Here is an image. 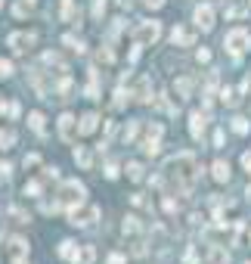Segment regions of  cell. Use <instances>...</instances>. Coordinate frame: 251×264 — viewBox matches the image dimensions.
I'll return each mask as SVG.
<instances>
[{"instance_id": "obj_9", "label": "cell", "mask_w": 251, "mask_h": 264, "mask_svg": "<svg viewBox=\"0 0 251 264\" xmlns=\"http://www.w3.org/2000/svg\"><path fill=\"white\" fill-rule=\"evenodd\" d=\"M205 128H208V112H192L189 115V134H192V140H202Z\"/></svg>"}, {"instance_id": "obj_26", "label": "cell", "mask_w": 251, "mask_h": 264, "mask_svg": "<svg viewBox=\"0 0 251 264\" xmlns=\"http://www.w3.org/2000/svg\"><path fill=\"white\" fill-rule=\"evenodd\" d=\"M158 146H161L158 140H140V149L146 152V155H158Z\"/></svg>"}, {"instance_id": "obj_6", "label": "cell", "mask_w": 251, "mask_h": 264, "mask_svg": "<svg viewBox=\"0 0 251 264\" xmlns=\"http://www.w3.org/2000/svg\"><path fill=\"white\" fill-rule=\"evenodd\" d=\"M34 41H38V38H34L31 31H13L10 38H7V44L13 47V53H28L34 47Z\"/></svg>"}, {"instance_id": "obj_8", "label": "cell", "mask_w": 251, "mask_h": 264, "mask_svg": "<svg viewBox=\"0 0 251 264\" xmlns=\"http://www.w3.org/2000/svg\"><path fill=\"white\" fill-rule=\"evenodd\" d=\"M195 28H202V31H211L214 28V7L211 4H202L199 10H195Z\"/></svg>"}, {"instance_id": "obj_22", "label": "cell", "mask_w": 251, "mask_h": 264, "mask_svg": "<svg viewBox=\"0 0 251 264\" xmlns=\"http://www.w3.org/2000/svg\"><path fill=\"white\" fill-rule=\"evenodd\" d=\"M44 121H47V118H44L41 112H31V115H28V125H31V131H38V134H44V131H47V128H44Z\"/></svg>"}, {"instance_id": "obj_31", "label": "cell", "mask_w": 251, "mask_h": 264, "mask_svg": "<svg viewBox=\"0 0 251 264\" xmlns=\"http://www.w3.org/2000/svg\"><path fill=\"white\" fill-rule=\"evenodd\" d=\"M232 131H236V134H248V121L245 118H232Z\"/></svg>"}, {"instance_id": "obj_30", "label": "cell", "mask_w": 251, "mask_h": 264, "mask_svg": "<svg viewBox=\"0 0 251 264\" xmlns=\"http://www.w3.org/2000/svg\"><path fill=\"white\" fill-rule=\"evenodd\" d=\"M121 137H124V140H128V143H131V140L137 137V121H128V128L121 131Z\"/></svg>"}, {"instance_id": "obj_39", "label": "cell", "mask_w": 251, "mask_h": 264, "mask_svg": "<svg viewBox=\"0 0 251 264\" xmlns=\"http://www.w3.org/2000/svg\"><path fill=\"white\" fill-rule=\"evenodd\" d=\"M10 171H13V168H10L7 162H4V165H0V181H4V178H10Z\"/></svg>"}, {"instance_id": "obj_18", "label": "cell", "mask_w": 251, "mask_h": 264, "mask_svg": "<svg viewBox=\"0 0 251 264\" xmlns=\"http://www.w3.org/2000/svg\"><path fill=\"white\" fill-rule=\"evenodd\" d=\"M124 236H140V218H134V215H128L124 218Z\"/></svg>"}, {"instance_id": "obj_44", "label": "cell", "mask_w": 251, "mask_h": 264, "mask_svg": "<svg viewBox=\"0 0 251 264\" xmlns=\"http://www.w3.org/2000/svg\"><path fill=\"white\" fill-rule=\"evenodd\" d=\"M28 4H34V0H28Z\"/></svg>"}, {"instance_id": "obj_11", "label": "cell", "mask_w": 251, "mask_h": 264, "mask_svg": "<svg viewBox=\"0 0 251 264\" xmlns=\"http://www.w3.org/2000/svg\"><path fill=\"white\" fill-rule=\"evenodd\" d=\"M96 125H99V115H96V112H84V115H81V125H78V134H81V137L93 134Z\"/></svg>"}, {"instance_id": "obj_23", "label": "cell", "mask_w": 251, "mask_h": 264, "mask_svg": "<svg viewBox=\"0 0 251 264\" xmlns=\"http://www.w3.org/2000/svg\"><path fill=\"white\" fill-rule=\"evenodd\" d=\"M62 44H65L68 50H75V53H84V41H81V38H75V34H65Z\"/></svg>"}, {"instance_id": "obj_1", "label": "cell", "mask_w": 251, "mask_h": 264, "mask_svg": "<svg viewBox=\"0 0 251 264\" xmlns=\"http://www.w3.org/2000/svg\"><path fill=\"white\" fill-rule=\"evenodd\" d=\"M161 181H168L174 193H189L192 184L199 181V158L192 152H177L171 155L165 168H161Z\"/></svg>"}, {"instance_id": "obj_36", "label": "cell", "mask_w": 251, "mask_h": 264, "mask_svg": "<svg viewBox=\"0 0 251 264\" xmlns=\"http://www.w3.org/2000/svg\"><path fill=\"white\" fill-rule=\"evenodd\" d=\"M143 4L152 7V10H161V7H165V0H143Z\"/></svg>"}, {"instance_id": "obj_5", "label": "cell", "mask_w": 251, "mask_h": 264, "mask_svg": "<svg viewBox=\"0 0 251 264\" xmlns=\"http://www.w3.org/2000/svg\"><path fill=\"white\" fill-rule=\"evenodd\" d=\"M99 218V208L96 205H78L68 211V221L75 227H93V221Z\"/></svg>"}, {"instance_id": "obj_35", "label": "cell", "mask_w": 251, "mask_h": 264, "mask_svg": "<svg viewBox=\"0 0 251 264\" xmlns=\"http://www.w3.org/2000/svg\"><path fill=\"white\" fill-rule=\"evenodd\" d=\"M102 13H105V0H96V4H93V16H96V19H99Z\"/></svg>"}, {"instance_id": "obj_21", "label": "cell", "mask_w": 251, "mask_h": 264, "mask_svg": "<svg viewBox=\"0 0 251 264\" xmlns=\"http://www.w3.org/2000/svg\"><path fill=\"white\" fill-rule=\"evenodd\" d=\"M13 146H16V131L4 128L0 131V149H13Z\"/></svg>"}, {"instance_id": "obj_46", "label": "cell", "mask_w": 251, "mask_h": 264, "mask_svg": "<svg viewBox=\"0 0 251 264\" xmlns=\"http://www.w3.org/2000/svg\"><path fill=\"white\" fill-rule=\"evenodd\" d=\"M248 264H251V261H248Z\"/></svg>"}, {"instance_id": "obj_12", "label": "cell", "mask_w": 251, "mask_h": 264, "mask_svg": "<svg viewBox=\"0 0 251 264\" xmlns=\"http://www.w3.org/2000/svg\"><path fill=\"white\" fill-rule=\"evenodd\" d=\"M211 174H214V181H217V184H226V181H229V162L217 158V162H214V168H211Z\"/></svg>"}, {"instance_id": "obj_19", "label": "cell", "mask_w": 251, "mask_h": 264, "mask_svg": "<svg viewBox=\"0 0 251 264\" xmlns=\"http://www.w3.org/2000/svg\"><path fill=\"white\" fill-rule=\"evenodd\" d=\"M93 261H96V249H93V245H81L75 264H93Z\"/></svg>"}, {"instance_id": "obj_16", "label": "cell", "mask_w": 251, "mask_h": 264, "mask_svg": "<svg viewBox=\"0 0 251 264\" xmlns=\"http://www.w3.org/2000/svg\"><path fill=\"white\" fill-rule=\"evenodd\" d=\"M75 162H78L84 171H90V165H93V155H90V149H87V146H78V149H75Z\"/></svg>"}, {"instance_id": "obj_28", "label": "cell", "mask_w": 251, "mask_h": 264, "mask_svg": "<svg viewBox=\"0 0 251 264\" xmlns=\"http://www.w3.org/2000/svg\"><path fill=\"white\" fill-rule=\"evenodd\" d=\"M62 19H65V22H75V19H78V10L71 7V0H65V10H62Z\"/></svg>"}, {"instance_id": "obj_32", "label": "cell", "mask_w": 251, "mask_h": 264, "mask_svg": "<svg viewBox=\"0 0 251 264\" xmlns=\"http://www.w3.org/2000/svg\"><path fill=\"white\" fill-rule=\"evenodd\" d=\"M13 75V62L10 59H0V78H10Z\"/></svg>"}, {"instance_id": "obj_37", "label": "cell", "mask_w": 251, "mask_h": 264, "mask_svg": "<svg viewBox=\"0 0 251 264\" xmlns=\"http://www.w3.org/2000/svg\"><path fill=\"white\" fill-rule=\"evenodd\" d=\"M38 162H41L38 155H25V168H34V165H38Z\"/></svg>"}, {"instance_id": "obj_45", "label": "cell", "mask_w": 251, "mask_h": 264, "mask_svg": "<svg viewBox=\"0 0 251 264\" xmlns=\"http://www.w3.org/2000/svg\"><path fill=\"white\" fill-rule=\"evenodd\" d=\"M248 4H251V0H248Z\"/></svg>"}, {"instance_id": "obj_42", "label": "cell", "mask_w": 251, "mask_h": 264, "mask_svg": "<svg viewBox=\"0 0 251 264\" xmlns=\"http://www.w3.org/2000/svg\"><path fill=\"white\" fill-rule=\"evenodd\" d=\"M248 242H251V233H248Z\"/></svg>"}, {"instance_id": "obj_2", "label": "cell", "mask_w": 251, "mask_h": 264, "mask_svg": "<svg viewBox=\"0 0 251 264\" xmlns=\"http://www.w3.org/2000/svg\"><path fill=\"white\" fill-rule=\"evenodd\" d=\"M84 202H87V187L78 184V181H65L56 193V208H62V211H71Z\"/></svg>"}, {"instance_id": "obj_43", "label": "cell", "mask_w": 251, "mask_h": 264, "mask_svg": "<svg viewBox=\"0 0 251 264\" xmlns=\"http://www.w3.org/2000/svg\"><path fill=\"white\" fill-rule=\"evenodd\" d=\"M0 7H4V0H0Z\"/></svg>"}, {"instance_id": "obj_38", "label": "cell", "mask_w": 251, "mask_h": 264, "mask_svg": "<svg viewBox=\"0 0 251 264\" xmlns=\"http://www.w3.org/2000/svg\"><path fill=\"white\" fill-rule=\"evenodd\" d=\"M242 165H245V171L251 174V152H245V155H242Z\"/></svg>"}, {"instance_id": "obj_15", "label": "cell", "mask_w": 251, "mask_h": 264, "mask_svg": "<svg viewBox=\"0 0 251 264\" xmlns=\"http://www.w3.org/2000/svg\"><path fill=\"white\" fill-rule=\"evenodd\" d=\"M78 252H81V245H75V242H71V239H65V242L59 245V255H62L65 261H71V264L78 261Z\"/></svg>"}, {"instance_id": "obj_20", "label": "cell", "mask_w": 251, "mask_h": 264, "mask_svg": "<svg viewBox=\"0 0 251 264\" xmlns=\"http://www.w3.org/2000/svg\"><path fill=\"white\" fill-rule=\"evenodd\" d=\"M131 91H124V87H118V91H115V100H112V106H115V109H124V106H128L131 103Z\"/></svg>"}, {"instance_id": "obj_40", "label": "cell", "mask_w": 251, "mask_h": 264, "mask_svg": "<svg viewBox=\"0 0 251 264\" xmlns=\"http://www.w3.org/2000/svg\"><path fill=\"white\" fill-rule=\"evenodd\" d=\"M109 264H124V255H112V258H109Z\"/></svg>"}, {"instance_id": "obj_14", "label": "cell", "mask_w": 251, "mask_h": 264, "mask_svg": "<svg viewBox=\"0 0 251 264\" xmlns=\"http://www.w3.org/2000/svg\"><path fill=\"white\" fill-rule=\"evenodd\" d=\"M174 91H177V97H180V100H189V97H192V78H189V75H183V78H177V84H174Z\"/></svg>"}, {"instance_id": "obj_13", "label": "cell", "mask_w": 251, "mask_h": 264, "mask_svg": "<svg viewBox=\"0 0 251 264\" xmlns=\"http://www.w3.org/2000/svg\"><path fill=\"white\" fill-rule=\"evenodd\" d=\"M10 255L13 258H28V242L22 236H13L10 239Z\"/></svg>"}, {"instance_id": "obj_17", "label": "cell", "mask_w": 251, "mask_h": 264, "mask_svg": "<svg viewBox=\"0 0 251 264\" xmlns=\"http://www.w3.org/2000/svg\"><path fill=\"white\" fill-rule=\"evenodd\" d=\"M131 94H134V100H137V103H149V100H152V97H149V81H146V78H140L137 91H131Z\"/></svg>"}, {"instance_id": "obj_10", "label": "cell", "mask_w": 251, "mask_h": 264, "mask_svg": "<svg viewBox=\"0 0 251 264\" xmlns=\"http://www.w3.org/2000/svg\"><path fill=\"white\" fill-rule=\"evenodd\" d=\"M171 41H174V47H192V44H195V34L177 25V28L171 31Z\"/></svg>"}, {"instance_id": "obj_29", "label": "cell", "mask_w": 251, "mask_h": 264, "mask_svg": "<svg viewBox=\"0 0 251 264\" xmlns=\"http://www.w3.org/2000/svg\"><path fill=\"white\" fill-rule=\"evenodd\" d=\"M25 196L38 199V196H41V184H38V181H28V184H25Z\"/></svg>"}, {"instance_id": "obj_34", "label": "cell", "mask_w": 251, "mask_h": 264, "mask_svg": "<svg viewBox=\"0 0 251 264\" xmlns=\"http://www.w3.org/2000/svg\"><path fill=\"white\" fill-rule=\"evenodd\" d=\"M112 59H115V53L109 47H99V62H112Z\"/></svg>"}, {"instance_id": "obj_24", "label": "cell", "mask_w": 251, "mask_h": 264, "mask_svg": "<svg viewBox=\"0 0 251 264\" xmlns=\"http://www.w3.org/2000/svg\"><path fill=\"white\" fill-rule=\"evenodd\" d=\"M161 134H165V125H161V121H152V125L146 128V140H161Z\"/></svg>"}, {"instance_id": "obj_3", "label": "cell", "mask_w": 251, "mask_h": 264, "mask_svg": "<svg viewBox=\"0 0 251 264\" xmlns=\"http://www.w3.org/2000/svg\"><path fill=\"white\" fill-rule=\"evenodd\" d=\"M223 47L232 53V56H242V53L251 47V31L248 28H229L226 38H223Z\"/></svg>"}, {"instance_id": "obj_27", "label": "cell", "mask_w": 251, "mask_h": 264, "mask_svg": "<svg viewBox=\"0 0 251 264\" xmlns=\"http://www.w3.org/2000/svg\"><path fill=\"white\" fill-rule=\"evenodd\" d=\"M220 97H223V103H226V106H236V103H239V97H236V91H232V87H223Z\"/></svg>"}, {"instance_id": "obj_41", "label": "cell", "mask_w": 251, "mask_h": 264, "mask_svg": "<svg viewBox=\"0 0 251 264\" xmlns=\"http://www.w3.org/2000/svg\"><path fill=\"white\" fill-rule=\"evenodd\" d=\"M13 264H28V258H13Z\"/></svg>"}, {"instance_id": "obj_4", "label": "cell", "mask_w": 251, "mask_h": 264, "mask_svg": "<svg viewBox=\"0 0 251 264\" xmlns=\"http://www.w3.org/2000/svg\"><path fill=\"white\" fill-rule=\"evenodd\" d=\"M158 38H161V25H158L155 19L140 22V25L134 28V44H137V47H149V44H155Z\"/></svg>"}, {"instance_id": "obj_7", "label": "cell", "mask_w": 251, "mask_h": 264, "mask_svg": "<svg viewBox=\"0 0 251 264\" xmlns=\"http://www.w3.org/2000/svg\"><path fill=\"white\" fill-rule=\"evenodd\" d=\"M59 137L65 140V143H75V140H78V118L75 115H62L59 118Z\"/></svg>"}, {"instance_id": "obj_25", "label": "cell", "mask_w": 251, "mask_h": 264, "mask_svg": "<svg viewBox=\"0 0 251 264\" xmlns=\"http://www.w3.org/2000/svg\"><path fill=\"white\" fill-rule=\"evenodd\" d=\"M128 178L137 181V184L143 181V165H140V162H128Z\"/></svg>"}, {"instance_id": "obj_33", "label": "cell", "mask_w": 251, "mask_h": 264, "mask_svg": "<svg viewBox=\"0 0 251 264\" xmlns=\"http://www.w3.org/2000/svg\"><path fill=\"white\" fill-rule=\"evenodd\" d=\"M0 112H7V115H19V103H7V106H0Z\"/></svg>"}]
</instances>
